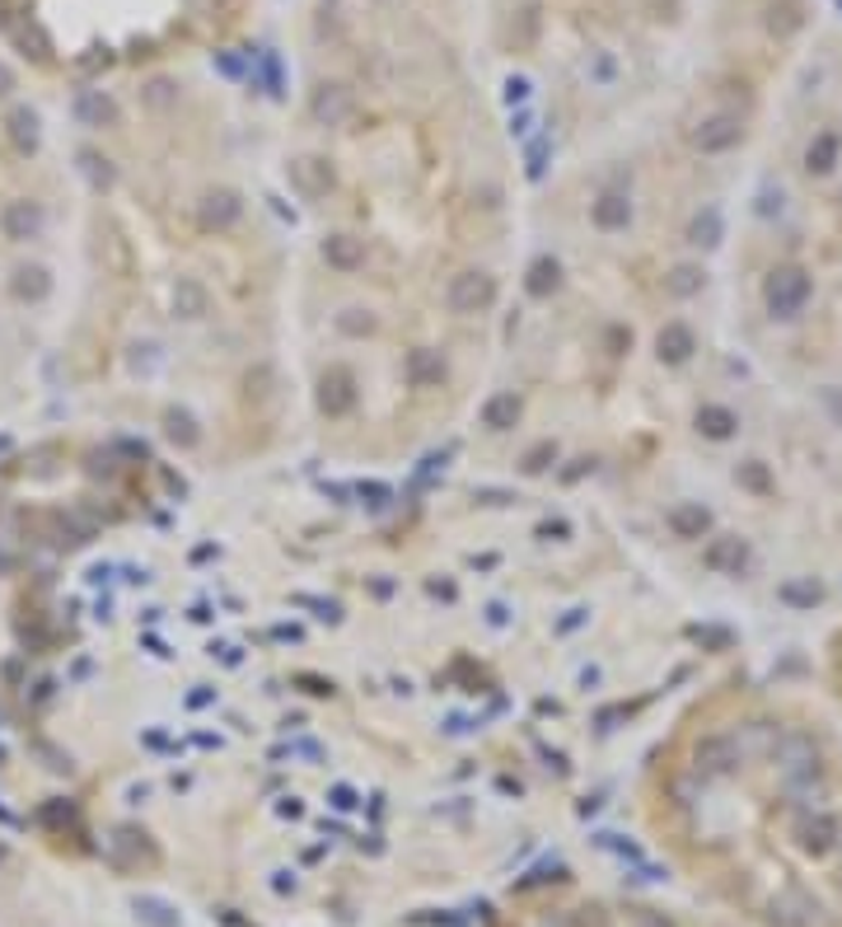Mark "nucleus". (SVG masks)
Instances as JSON below:
<instances>
[{"label": "nucleus", "mask_w": 842, "mask_h": 927, "mask_svg": "<svg viewBox=\"0 0 842 927\" xmlns=\"http://www.w3.org/2000/svg\"><path fill=\"white\" fill-rule=\"evenodd\" d=\"M80 174L89 178V188H95V193L112 188V169H108V160H99L95 150H85V155H80Z\"/></svg>", "instance_id": "nucleus-26"}, {"label": "nucleus", "mask_w": 842, "mask_h": 927, "mask_svg": "<svg viewBox=\"0 0 842 927\" xmlns=\"http://www.w3.org/2000/svg\"><path fill=\"white\" fill-rule=\"evenodd\" d=\"M333 806H337V810H351V806H356V791H351V787H333Z\"/></svg>", "instance_id": "nucleus-35"}, {"label": "nucleus", "mask_w": 842, "mask_h": 927, "mask_svg": "<svg viewBox=\"0 0 842 927\" xmlns=\"http://www.w3.org/2000/svg\"><path fill=\"white\" fill-rule=\"evenodd\" d=\"M76 118H80V127H112L118 122V108H112V99L103 95V89H80Z\"/></svg>", "instance_id": "nucleus-20"}, {"label": "nucleus", "mask_w": 842, "mask_h": 927, "mask_svg": "<svg viewBox=\"0 0 842 927\" xmlns=\"http://www.w3.org/2000/svg\"><path fill=\"white\" fill-rule=\"evenodd\" d=\"M548 150H553V137H548V131H543L538 141H529V150H525V174L534 178V184H538L543 174H548Z\"/></svg>", "instance_id": "nucleus-27"}, {"label": "nucleus", "mask_w": 842, "mask_h": 927, "mask_svg": "<svg viewBox=\"0 0 842 927\" xmlns=\"http://www.w3.org/2000/svg\"><path fill=\"white\" fill-rule=\"evenodd\" d=\"M14 296L19 300H48L52 296V277H48V267H19L14 273Z\"/></svg>", "instance_id": "nucleus-24"}, {"label": "nucleus", "mask_w": 842, "mask_h": 927, "mask_svg": "<svg viewBox=\"0 0 842 927\" xmlns=\"http://www.w3.org/2000/svg\"><path fill=\"white\" fill-rule=\"evenodd\" d=\"M136 909H141V918L155 923V927H178L174 909H169V904H159V899H136Z\"/></svg>", "instance_id": "nucleus-30"}, {"label": "nucleus", "mask_w": 842, "mask_h": 927, "mask_svg": "<svg viewBox=\"0 0 842 927\" xmlns=\"http://www.w3.org/2000/svg\"><path fill=\"white\" fill-rule=\"evenodd\" d=\"M595 80H600V85H608V80H613V61H608L604 52H595Z\"/></svg>", "instance_id": "nucleus-36"}, {"label": "nucleus", "mask_w": 842, "mask_h": 927, "mask_svg": "<svg viewBox=\"0 0 842 927\" xmlns=\"http://www.w3.org/2000/svg\"><path fill=\"white\" fill-rule=\"evenodd\" d=\"M403 375H407V384H413V389H440L449 371H445V356L436 347H417V352H407Z\"/></svg>", "instance_id": "nucleus-12"}, {"label": "nucleus", "mask_w": 842, "mask_h": 927, "mask_svg": "<svg viewBox=\"0 0 842 927\" xmlns=\"http://www.w3.org/2000/svg\"><path fill=\"white\" fill-rule=\"evenodd\" d=\"M6 857H10V852H6V844H0V862H6Z\"/></svg>", "instance_id": "nucleus-39"}, {"label": "nucleus", "mask_w": 842, "mask_h": 927, "mask_svg": "<svg viewBox=\"0 0 842 927\" xmlns=\"http://www.w3.org/2000/svg\"><path fill=\"white\" fill-rule=\"evenodd\" d=\"M42 225H48V216H42L38 201H6V211H0V235H6L10 244L38 239Z\"/></svg>", "instance_id": "nucleus-8"}, {"label": "nucleus", "mask_w": 842, "mask_h": 927, "mask_svg": "<svg viewBox=\"0 0 842 927\" xmlns=\"http://www.w3.org/2000/svg\"><path fill=\"white\" fill-rule=\"evenodd\" d=\"M693 356H697V333L684 319H670L655 333V361L660 366H689Z\"/></svg>", "instance_id": "nucleus-5"}, {"label": "nucleus", "mask_w": 842, "mask_h": 927, "mask_svg": "<svg viewBox=\"0 0 842 927\" xmlns=\"http://www.w3.org/2000/svg\"><path fill=\"white\" fill-rule=\"evenodd\" d=\"M665 525L674 539H684V544H702V539L712 534V506H702V502H674L670 515H665Z\"/></svg>", "instance_id": "nucleus-9"}, {"label": "nucleus", "mask_w": 842, "mask_h": 927, "mask_svg": "<svg viewBox=\"0 0 842 927\" xmlns=\"http://www.w3.org/2000/svg\"><path fill=\"white\" fill-rule=\"evenodd\" d=\"M239 216H244V197L235 188H211L207 197H201V207H197L201 230H235Z\"/></svg>", "instance_id": "nucleus-6"}, {"label": "nucleus", "mask_w": 842, "mask_h": 927, "mask_svg": "<svg viewBox=\"0 0 842 927\" xmlns=\"http://www.w3.org/2000/svg\"><path fill=\"white\" fill-rule=\"evenodd\" d=\"M445 305H449L454 314H483V309H492V305H496V277L483 273V267H468V273L449 277V286H445Z\"/></svg>", "instance_id": "nucleus-2"}, {"label": "nucleus", "mask_w": 842, "mask_h": 927, "mask_svg": "<svg viewBox=\"0 0 842 927\" xmlns=\"http://www.w3.org/2000/svg\"><path fill=\"white\" fill-rule=\"evenodd\" d=\"M707 290V267L702 263H674L665 273V296L670 300H693Z\"/></svg>", "instance_id": "nucleus-18"}, {"label": "nucleus", "mask_w": 842, "mask_h": 927, "mask_svg": "<svg viewBox=\"0 0 842 927\" xmlns=\"http://www.w3.org/2000/svg\"><path fill=\"white\" fill-rule=\"evenodd\" d=\"M10 445H14V441H10V436H0V455H6V450H10Z\"/></svg>", "instance_id": "nucleus-38"}, {"label": "nucleus", "mask_w": 842, "mask_h": 927, "mask_svg": "<svg viewBox=\"0 0 842 927\" xmlns=\"http://www.w3.org/2000/svg\"><path fill=\"white\" fill-rule=\"evenodd\" d=\"M295 604H309V609H318V619H328V623H337V619H343V609H337L333 600H314V595H295Z\"/></svg>", "instance_id": "nucleus-32"}, {"label": "nucleus", "mask_w": 842, "mask_h": 927, "mask_svg": "<svg viewBox=\"0 0 842 927\" xmlns=\"http://www.w3.org/2000/svg\"><path fill=\"white\" fill-rule=\"evenodd\" d=\"M735 483L744 492H754V496H772V492H777V479H772V469L763 460H740L735 464Z\"/></svg>", "instance_id": "nucleus-22"}, {"label": "nucleus", "mask_w": 842, "mask_h": 927, "mask_svg": "<svg viewBox=\"0 0 842 927\" xmlns=\"http://www.w3.org/2000/svg\"><path fill=\"white\" fill-rule=\"evenodd\" d=\"M6 131H10V141H14L19 155H33L42 146V118H38V108L14 103L10 118H6Z\"/></svg>", "instance_id": "nucleus-13"}, {"label": "nucleus", "mask_w": 842, "mask_h": 927, "mask_svg": "<svg viewBox=\"0 0 842 927\" xmlns=\"http://www.w3.org/2000/svg\"><path fill=\"white\" fill-rule=\"evenodd\" d=\"M636 220V201L627 188H604L595 201H590V225L604 235H623L627 225Z\"/></svg>", "instance_id": "nucleus-4"}, {"label": "nucleus", "mask_w": 842, "mask_h": 927, "mask_svg": "<svg viewBox=\"0 0 842 927\" xmlns=\"http://www.w3.org/2000/svg\"><path fill=\"white\" fill-rule=\"evenodd\" d=\"M337 333H347V337H370V333H375V314H370V309H360V305H347L343 314H337Z\"/></svg>", "instance_id": "nucleus-25"}, {"label": "nucleus", "mask_w": 842, "mask_h": 927, "mask_svg": "<svg viewBox=\"0 0 842 927\" xmlns=\"http://www.w3.org/2000/svg\"><path fill=\"white\" fill-rule=\"evenodd\" d=\"M763 24H767V33H777V38L801 33V29H805V10H801V0H772Z\"/></svg>", "instance_id": "nucleus-21"}, {"label": "nucleus", "mask_w": 842, "mask_h": 927, "mask_svg": "<svg viewBox=\"0 0 842 927\" xmlns=\"http://www.w3.org/2000/svg\"><path fill=\"white\" fill-rule=\"evenodd\" d=\"M534 33H538V10H534V6H525V10H519V19L511 24V42H515V48H529Z\"/></svg>", "instance_id": "nucleus-29"}, {"label": "nucleus", "mask_w": 842, "mask_h": 927, "mask_svg": "<svg viewBox=\"0 0 842 927\" xmlns=\"http://www.w3.org/2000/svg\"><path fill=\"white\" fill-rule=\"evenodd\" d=\"M744 137H749V127L731 108H716V112H707V118H697L689 127V146L697 155H731V150L744 146Z\"/></svg>", "instance_id": "nucleus-1"}, {"label": "nucleus", "mask_w": 842, "mask_h": 927, "mask_svg": "<svg viewBox=\"0 0 842 927\" xmlns=\"http://www.w3.org/2000/svg\"><path fill=\"white\" fill-rule=\"evenodd\" d=\"M169 89H174V85H169V80H155V85H150V89H146V99H150V103H159V108H165V103H169V99H174V95H169Z\"/></svg>", "instance_id": "nucleus-34"}, {"label": "nucleus", "mask_w": 842, "mask_h": 927, "mask_svg": "<svg viewBox=\"0 0 842 927\" xmlns=\"http://www.w3.org/2000/svg\"><path fill=\"white\" fill-rule=\"evenodd\" d=\"M842 165V137L838 131H814V137L805 141V155H801V169L810 178H833Z\"/></svg>", "instance_id": "nucleus-10"}, {"label": "nucleus", "mask_w": 842, "mask_h": 927, "mask_svg": "<svg viewBox=\"0 0 842 927\" xmlns=\"http://www.w3.org/2000/svg\"><path fill=\"white\" fill-rule=\"evenodd\" d=\"M501 89H506V95H501L506 103H529L534 80H529V76H506V85H501Z\"/></svg>", "instance_id": "nucleus-31"}, {"label": "nucleus", "mask_w": 842, "mask_h": 927, "mask_svg": "<svg viewBox=\"0 0 842 927\" xmlns=\"http://www.w3.org/2000/svg\"><path fill=\"white\" fill-rule=\"evenodd\" d=\"M165 436H169L178 450H192V445H201V426H197V417H192L188 408H169V413H165Z\"/></svg>", "instance_id": "nucleus-23"}, {"label": "nucleus", "mask_w": 842, "mask_h": 927, "mask_svg": "<svg viewBox=\"0 0 842 927\" xmlns=\"http://www.w3.org/2000/svg\"><path fill=\"white\" fill-rule=\"evenodd\" d=\"M693 432H697L702 441L725 445V441H735V436H740V413H735V408H725V403H702V408L693 413Z\"/></svg>", "instance_id": "nucleus-11"}, {"label": "nucleus", "mask_w": 842, "mask_h": 927, "mask_svg": "<svg viewBox=\"0 0 842 927\" xmlns=\"http://www.w3.org/2000/svg\"><path fill=\"white\" fill-rule=\"evenodd\" d=\"M207 309H211V296H207V286H201L197 277H178L174 282V314L184 324H197V319H207Z\"/></svg>", "instance_id": "nucleus-16"}, {"label": "nucleus", "mask_w": 842, "mask_h": 927, "mask_svg": "<svg viewBox=\"0 0 842 927\" xmlns=\"http://www.w3.org/2000/svg\"><path fill=\"white\" fill-rule=\"evenodd\" d=\"M318 254H324V263L333 267V273H356V267L366 263V244H360L356 235H328L324 244H318Z\"/></svg>", "instance_id": "nucleus-15"}, {"label": "nucleus", "mask_w": 842, "mask_h": 927, "mask_svg": "<svg viewBox=\"0 0 842 927\" xmlns=\"http://www.w3.org/2000/svg\"><path fill=\"white\" fill-rule=\"evenodd\" d=\"M290 184L300 188L305 197H324L333 188V165L318 160V155H305V160H290Z\"/></svg>", "instance_id": "nucleus-14"}, {"label": "nucleus", "mask_w": 842, "mask_h": 927, "mask_svg": "<svg viewBox=\"0 0 842 927\" xmlns=\"http://www.w3.org/2000/svg\"><path fill=\"white\" fill-rule=\"evenodd\" d=\"M553 464H557V445H553V441H543V445H534V450H529L525 464H519V469H525L529 479H538V473H548Z\"/></svg>", "instance_id": "nucleus-28"}, {"label": "nucleus", "mask_w": 842, "mask_h": 927, "mask_svg": "<svg viewBox=\"0 0 842 927\" xmlns=\"http://www.w3.org/2000/svg\"><path fill=\"white\" fill-rule=\"evenodd\" d=\"M487 623H492V628H506V604H492V609H487Z\"/></svg>", "instance_id": "nucleus-37"}, {"label": "nucleus", "mask_w": 842, "mask_h": 927, "mask_svg": "<svg viewBox=\"0 0 842 927\" xmlns=\"http://www.w3.org/2000/svg\"><path fill=\"white\" fill-rule=\"evenodd\" d=\"M14 89H19V80H14V66H10L6 57H0V99H10Z\"/></svg>", "instance_id": "nucleus-33"}, {"label": "nucleus", "mask_w": 842, "mask_h": 927, "mask_svg": "<svg viewBox=\"0 0 842 927\" xmlns=\"http://www.w3.org/2000/svg\"><path fill=\"white\" fill-rule=\"evenodd\" d=\"M318 408L328 417H347L356 408V379L343 366H328L324 379H318Z\"/></svg>", "instance_id": "nucleus-7"}, {"label": "nucleus", "mask_w": 842, "mask_h": 927, "mask_svg": "<svg viewBox=\"0 0 842 927\" xmlns=\"http://www.w3.org/2000/svg\"><path fill=\"white\" fill-rule=\"evenodd\" d=\"M351 112H356V95H351L343 80H328V85H318V89H314L309 118H314L318 127H347V122H351Z\"/></svg>", "instance_id": "nucleus-3"}, {"label": "nucleus", "mask_w": 842, "mask_h": 927, "mask_svg": "<svg viewBox=\"0 0 842 927\" xmlns=\"http://www.w3.org/2000/svg\"><path fill=\"white\" fill-rule=\"evenodd\" d=\"M519 413H525V403H519V394L501 389V394H492V398L483 403V426H487V432H496V436H506V432H515Z\"/></svg>", "instance_id": "nucleus-17"}, {"label": "nucleus", "mask_w": 842, "mask_h": 927, "mask_svg": "<svg viewBox=\"0 0 842 927\" xmlns=\"http://www.w3.org/2000/svg\"><path fill=\"white\" fill-rule=\"evenodd\" d=\"M525 290H529L534 300L557 296V290H562V263H557L553 254H538V258L529 263V273H525Z\"/></svg>", "instance_id": "nucleus-19"}]
</instances>
